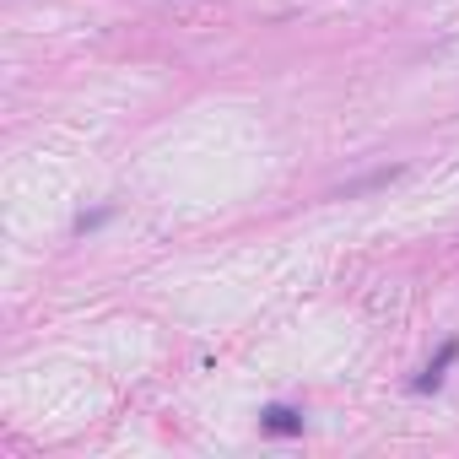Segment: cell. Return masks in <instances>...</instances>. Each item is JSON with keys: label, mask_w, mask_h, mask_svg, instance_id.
<instances>
[{"label": "cell", "mask_w": 459, "mask_h": 459, "mask_svg": "<svg viewBox=\"0 0 459 459\" xmlns=\"http://www.w3.org/2000/svg\"><path fill=\"white\" fill-rule=\"evenodd\" d=\"M260 427L276 432V437H298V432H303V416H298L292 405H265V411H260Z\"/></svg>", "instance_id": "7a4b0ae2"}, {"label": "cell", "mask_w": 459, "mask_h": 459, "mask_svg": "<svg viewBox=\"0 0 459 459\" xmlns=\"http://www.w3.org/2000/svg\"><path fill=\"white\" fill-rule=\"evenodd\" d=\"M454 357H459V341H443V346H437V357H432V362H427V368H421V373L411 378V389H416V394L437 389V384H443V373L454 368Z\"/></svg>", "instance_id": "6da1fadb"}]
</instances>
